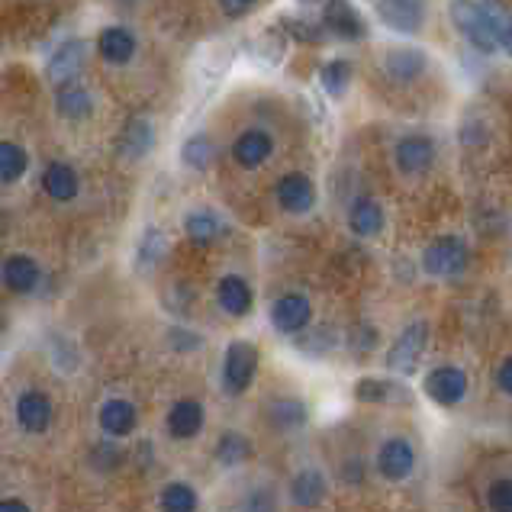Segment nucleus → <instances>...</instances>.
Returning <instances> with one entry per match:
<instances>
[{"mask_svg":"<svg viewBox=\"0 0 512 512\" xmlns=\"http://www.w3.org/2000/svg\"><path fill=\"white\" fill-rule=\"evenodd\" d=\"M165 252H168V239L162 236V229H145V236H142V242H139V265L145 268V271H152V268H158V261L165 258Z\"/></svg>","mask_w":512,"mask_h":512,"instance_id":"35","label":"nucleus"},{"mask_svg":"<svg viewBox=\"0 0 512 512\" xmlns=\"http://www.w3.org/2000/svg\"><path fill=\"white\" fill-rule=\"evenodd\" d=\"M7 332V319H4V313H0V335Z\"/></svg>","mask_w":512,"mask_h":512,"instance_id":"46","label":"nucleus"},{"mask_svg":"<svg viewBox=\"0 0 512 512\" xmlns=\"http://www.w3.org/2000/svg\"><path fill=\"white\" fill-rule=\"evenodd\" d=\"M429 335H432V329H429L426 319H413L409 326H403V332L393 339V345L387 348V355H384L387 371H400V374L413 371L416 364L422 361V355H426Z\"/></svg>","mask_w":512,"mask_h":512,"instance_id":"5","label":"nucleus"},{"mask_svg":"<svg viewBox=\"0 0 512 512\" xmlns=\"http://www.w3.org/2000/svg\"><path fill=\"white\" fill-rule=\"evenodd\" d=\"M136 36L129 33L126 26H107L104 33L97 36V55L104 58L107 65H126L133 62L136 55Z\"/></svg>","mask_w":512,"mask_h":512,"instance_id":"24","label":"nucleus"},{"mask_svg":"<svg viewBox=\"0 0 512 512\" xmlns=\"http://www.w3.org/2000/svg\"><path fill=\"white\" fill-rule=\"evenodd\" d=\"M155 149V126L145 120V116H136V120H129L120 142H116V152H120L126 162H139Z\"/></svg>","mask_w":512,"mask_h":512,"instance_id":"23","label":"nucleus"},{"mask_svg":"<svg viewBox=\"0 0 512 512\" xmlns=\"http://www.w3.org/2000/svg\"><path fill=\"white\" fill-rule=\"evenodd\" d=\"M303 4H319V0H303Z\"/></svg>","mask_w":512,"mask_h":512,"instance_id":"47","label":"nucleus"},{"mask_svg":"<svg viewBox=\"0 0 512 512\" xmlns=\"http://www.w3.org/2000/svg\"><path fill=\"white\" fill-rule=\"evenodd\" d=\"M265 422L277 432H297L310 422V406L300 397H274L265 403Z\"/></svg>","mask_w":512,"mask_h":512,"instance_id":"15","label":"nucleus"},{"mask_svg":"<svg viewBox=\"0 0 512 512\" xmlns=\"http://www.w3.org/2000/svg\"><path fill=\"white\" fill-rule=\"evenodd\" d=\"M91 464L97 467V471H113V467H120L123 464V448L116 445V442H97L91 448Z\"/></svg>","mask_w":512,"mask_h":512,"instance_id":"37","label":"nucleus"},{"mask_svg":"<svg viewBox=\"0 0 512 512\" xmlns=\"http://www.w3.org/2000/svg\"><path fill=\"white\" fill-rule=\"evenodd\" d=\"M168 339H171V348H181V351H194V348L203 345L200 335L197 332H187V329H171Z\"/></svg>","mask_w":512,"mask_h":512,"instance_id":"40","label":"nucleus"},{"mask_svg":"<svg viewBox=\"0 0 512 512\" xmlns=\"http://www.w3.org/2000/svg\"><path fill=\"white\" fill-rule=\"evenodd\" d=\"M477 7H480V13H484L496 49L512 55V10L503 4V0H477Z\"/></svg>","mask_w":512,"mask_h":512,"instance_id":"25","label":"nucleus"},{"mask_svg":"<svg viewBox=\"0 0 512 512\" xmlns=\"http://www.w3.org/2000/svg\"><path fill=\"white\" fill-rule=\"evenodd\" d=\"M42 187H46V194L58 203H68L78 197L81 190V181H78V171L65 165V162H52L42 174Z\"/></svg>","mask_w":512,"mask_h":512,"instance_id":"27","label":"nucleus"},{"mask_svg":"<svg viewBox=\"0 0 512 512\" xmlns=\"http://www.w3.org/2000/svg\"><path fill=\"white\" fill-rule=\"evenodd\" d=\"M100 429H104L110 438H129L139 426V409L129 403V400H120L113 397L100 406Z\"/></svg>","mask_w":512,"mask_h":512,"instance_id":"22","label":"nucleus"},{"mask_svg":"<svg viewBox=\"0 0 512 512\" xmlns=\"http://www.w3.org/2000/svg\"><path fill=\"white\" fill-rule=\"evenodd\" d=\"M0 281L13 294H33L42 281V268L36 258L29 255H10L4 265H0Z\"/></svg>","mask_w":512,"mask_h":512,"instance_id":"17","label":"nucleus"},{"mask_svg":"<svg viewBox=\"0 0 512 512\" xmlns=\"http://www.w3.org/2000/svg\"><path fill=\"white\" fill-rule=\"evenodd\" d=\"M216 300L223 306V313H229L232 319H245L255 306V290L245 277L226 274V277H219V284H216Z\"/></svg>","mask_w":512,"mask_h":512,"instance_id":"14","label":"nucleus"},{"mask_svg":"<svg viewBox=\"0 0 512 512\" xmlns=\"http://www.w3.org/2000/svg\"><path fill=\"white\" fill-rule=\"evenodd\" d=\"M55 110L62 113L65 120H84V116H91V110H94V97H91V91H87V87L78 84V81L58 84Z\"/></svg>","mask_w":512,"mask_h":512,"instance_id":"26","label":"nucleus"},{"mask_svg":"<svg viewBox=\"0 0 512 512\" xmlns=\"http://www.w3.org/2000/svg\"><path fill=\"white\" fill-rule=\"evenodd\" d=\"M184 232L190 242L197 245H210L223 236V219H219L213 210H190L184 216Z\"/></svg>","mask_w":512,"mask_h":512,"instance_id":"29","label":"nucleus"},{"mask_svg":"<svg viewBox=\"0 0 512 512\" xmlns=\"http://www.w3.org/2000/svg\"><path fill=\"white\" fill-rule=\"evenodd\" d=\"M274 200H277V207H281L284 213L303 216V213H310L316 207V184H313L310 174L290 171L274 184Z\"/></svg>","mask_w":512,"mask_h":512,"instance_id":"9","label":"nucleus"},{"mask_svg":"<svg viewBox=\"0 0 512 512\" xmlns=\"http://www.w3.org/2000/svg\"><path fill=\"white\" fill-rule=\"evenodd\" d=\"M496 387H500L503 397L512 400V355H506L500 361V368H496Z\"/></svg>","mask_w":512,"mask_h":512,"instance_id":"42","label":"nucleus"},{"mask_svg":"<svg viewBox=\"0 0 512 512\" xmlns=\"http://www.w3.org/2000/svg\"><path fill=\"white\" fill-rule=\"evenodd\" d=\"M17 422L29 435H42L52 426V400L42 390H23L17 400Z\"/></svg>","mask_w":512,"mask_h":512,"instance_id":"19","label":"nucleus"},{"mask_svg":"<svg viewBox=\"0 0 512 512\" xmlns=\"http://www.w3.org/2000/svg\"><path fill=\"white\" fill-rule=\"evenodd\" d=\"M87 62V42L84 39H68L65 46H58L49 58V78L55 84H68L81 75V68Z\"/></svg>","mask_w":512,"mask_h":512,"instance_id":"20","label":"nucleus"},{"mask_svg":"<svg viewBox=\"0 0 512 512\" xmlns=\"http://www.w3.org/2000/svg\"><path fill=\"white\" fill-rule=\"evenodd\" d=\"M268 319L281 335H300L313 323V303L306 294H284L271 303Z\"/></svg>","mask_w":512,"mask_h":512,"instance_id":"10","label":"nucleus"},{"mask_svg":"<svg viewBox=\"0 0 512 512\" xmlns=\"http://www.w3.org/2000/svg\"><path fill=\"white\" fill-rule=\"evenodd\" d=\"M258 364H261V351L252 342H245V339L229 342L223 355V390L229 397H242V393L255 384Z\"/></svg>","mask_w":512,"mask_h":512,"instance_id":"3","label":"nucleus"},{"mask_svg":"<svg viewBox=\"0 0 512 512\" xmlns=\"http://www.w3.org/2000/svg\"><path fill=\"white\" fill-rule=\"evenodd\" d=\"M323 33H332L335 39L358 42L368 36V23H364L361 10L351 0H326L323 4Z\"/></svg>","mask_w":512,"mask_h":512,"instance_id":"8","label":"nucleus"},{"mask_svg":"<svg viewBox=\"0 0 512 512\" xmlns=\"http://www.w3.org/2000/svg\"><path fill=\"white\" fill-rule=\"evenodd\" d=\"M484 503L490 512H512V477H496L484 493Z\"/></svg>","mask_w":512,"mask_h":512,"instance_id":"36","label":"nucleus"},{"mask_svg":"<svg viewBox=\"0 0 512 512\" xmlns=\"http://www.w3.org/2000/svg\"><path fill=\"white\" fill-rule=\"evenodd\" d=\"M422 274L432 277V281H448V277H458L471 265V242L458 232H445V236H435L426 248H422Z\"/></svg>","mask_w":512,"mask_h":512,"instance_id":"1","label":"nucleus"},{"mask_svg":"<svg viewBox=\"0 0 512 512\" xmlns=\"http://www.w3.org/2000/svg\"><path fill=\"white\" fill-rule=\"evenodd\" d=\"M384 75L393 84H416L429 71V55L413 46H397L384 55Z\"/></svg>","mask_w":512,"mask_h":512,"instance_id":"12","label":"nucleus"},{"mask_svg":"<svg viewBox=\"0 0 512 512\" xmlns=\"http://www.w3.org/2000/svg\"><path fill=\"white\" fill-rule=\"evenodd\" d=\"M271 152H274V139H271V133H265V129H245V133L232 142V158H236V165H242L248 171L265 165Z\"/></svg>","mask_w":512,"mask_h":512,"instance_id":"16","label":"nucleus"},{"mask_svg":"<svg viewBox=\"0 0 512 512\" xmlns=\"http://www.w3.org/2000/svg\"><path fill=\"white\" fill-rule=\"evenodd\" d=\"M377 17L393 33L413 36L426 23V0H377Z\"/></svg>","mask_w":512,"mask_h":512,"instance_id":"11","label":"nucleus"},{"mask_svg":"<svg viewBox=\"0 0 512 512\" xmlns=\"http://www.w3.org/2000/svg\"><path fill=\"white\" fill-rule=\"evenodd\" d=\"M255 7H258V0H219V10H223L226 17H232V20L245 17V13H252Z\"/></svg>","mask_w":512,"mask_h":512,"instance_id":"41","label":"nucleus"},{"mask_svg":"<svg viewBox=\"0 0 512 512\" xmlns=\"http://www.w3.org/2000/svg\"><path fill=\"white\" fill-rule=\"evenodd\" d=\"M435 139L426 136V133H406L403 139H397L393 145V165L403 174V178H422V174H429L432 165H435Z\"/></svg>","mask_w":512,"mask_h":512,"instance_id":"6","label":"nucleus"},{"mask_svg":"<svg viewBox=\"0 0 512 512\" xmlns=\"http://www.w3.org/2000/svg\"><path fill=\"white\" fill-rule=\"evenodd\" d=\"M0 512H33L23 500H17V496H7V500H0Z\"/></svg>","mask_w":512,"mask_h":512,"instance_id":"44","label":"nucleus"},{"mask_svg":"<svg viewBox=\"0 0 512 512\" xmlns=\"http://www.w3.org/2000/svg\"><path fill=\"white\" fill-rule=\"evenodd\" d=\"M448 17H451V23H455L458 33L471 42L477 52H484V55L500 52L493 36H490V29H487L484 13H480V7H477V0H451Z\"/></svg>","mask_w":512,"mask_h":512,"instance_id":"7","label":"nucleus"},{"mask_svg":"<svg viewBox=\"0 0 512 512\" xmlns=\"http://www.w3.org/2000/svg\"><path fill=\"white\" fill-rule=\"evenodd\" d=\"M4 236H7V213L0 210V239H4Z\"/></svg>","mask_w":512,"mask_h":512,"instance_id":"45","label":"nucleus"},{"mask_svg":"<svg viewBox=\"0 0 512 512\" xmlns=\"http://www.w3.org/2000/svg\"><path fill=\"white\" fill-rule=\"evenodd\" d=\"M364 474H368V471H364V461L361 458H348L345 464H342V480H345V484H364Z\"/></svg>","mask_w":512,"mask_h":512,"instance_id":"43","label":"nucleus"},{"mask_svg":"<svg viewBox=\"0 0 512 512\" xmlns=\"http://www.w3.org/2000/svg\"><path fill=\"white\" fill-rule=\"evenodd\" d=\"M374 467H377V474L387 480V484H403V480H409L416 474L419 451L406 435H390V438L380 442Z\"/></svg>","mask_w":512,"mask_h":512,"instance_id":"4","label":"nucleus"},{"mask_svg":"<svg viewBox=\"0 0 512 512\" xmlns=\"http://www.w3.org/2000/svg\"><path fill=\"white\" fill-rule=\"evenodd\" d=\"M213 455H216L219 467H226V471H236V467H242L248 458L255 455V448H252V442H248V435L229 429V432L219 435Z\"/></svg>","mask_w":512,"mask_h":512,"instance_id":"28","label":"nucleus"},{"mask_svg":"<svg viewBox=\"0 0 512 512\" xmlns=\"http://www.w3.org/2000/svg\"><path fill=\"white\" fill-rule=\"evenodd\" d=\"M387 226V213L380 207V200L374 197H358L348 210V229L358 239H377Z\"/></svg>","mask_w":512,"mask_h":512,"instance_id":"21","label":"nucleus"},{"mask_svg":"<svg viewBox=\"0 0 512 512\" xmlns=\"http://www.w3.org/2000/svg\"><path fill=\"white\" fill-rule=\"evenodd\" d=\"M284 29L294 39H303V42H319L323 39V26L319 23H310V20H294V17H287L284 20Z\"/></svg>","mask_w":512,"mask_h":512,"instance_id":"39","label":"nucleus"},{"mask_svg":"<svg viewBox=\"0 0 512 512\" xmlns=\"http://www.w3.org/2000/svg\"><path fill=\"white\" fill-rule=\"evenodd\" d=\"M422 393L442 409H455L467 400L471 393V377L461 364H438V368L426 371L422 377Z\"/></svg>","mask_w":512,"mask_h":512,"instance_id":"2","label":"nucleus"},{"mask_svg":"<svg viewBox=\"0 0 512 512\" xmlns=\"http://www.w3.org/2000/svg\"><path fill=\"white\" fill-rule=\"evenodd\" d=\"M355 397L361 403H390L403 397V387L387 377H361L355 384Z\"/></svg>","mask_w":512,"mask_h":512,"instance_id":"31","label":"nucleus"},{"mask_svg":"<svg viewBox=\"0 0 512 512\" xmlns=\"http://www.w3.org/2000/svg\"><path fill=\"white\" fill-rule=\"evenodd\" d=\"M158 509H162V512H197L200 509V496H197L194 487L184 484V480H171V484L162 487Z\"/></svg>","mask_w":512,"mask_h":512,"instance_id":"30","label":"nucleus"},{"mask_svg":"<svg viewBox=\"0 0 512 512\" xmlns=\"http://www.w3.org/2000/svg\"><path fill=\"white\" fill-rule=\"evenodd\" d=\"M29 168V155L17 142H0V184H17Z\"/></svg>","mask_w":512,"mask_h":512,"instance_id":"32","label":"nucleus"},{"mask_svg":"<svg viewBox=\"0 0 512 512\" xmlns=\"http://www.w3.org/2000/svg\"><path fill=\"white\" fill-rule=\"evenodd\" d=\"M319 81H323V91L329 97H345L348 84H351V65L345 62V58H332V62L323 65V71H319Z\"/></svg>","mask_w":512,"mask_h":512,"instance_id":"34","label":"nucleus"},{"mask_svg":"<svg viewBox=\"0 0 512 512\" xmlns=\"http://www.w3.org/2000/svg\"><path fill=\"white\" fill-rule=\"evenodd\" d=\"M242 512H277V493L271 487H255L245 493Z\"/></svg>","mask_w":512,"mask_h":512,"instance_id":"38","label":"nucleus"},{"mask_svg":"<svg viewBox=\"0 0 512 512\" xmlns=\"http://www.w3.org/2000/svg\"><path fill=\"white\" fill-rule=\"evenodd\" d=\"M290 503L300 506V509H319L326 503L329 496V480L319 467H300V471L290 477Z\"/></svg>","mask_w":512,"mask_h":512,"instance_id":"13","label":"nucleus"},{"mask_svg":"<svg viewBox=\"0 0 512 512\" xmlns=\"http://www.w3.org/2000/svg\"><path fill=\"white\" fill-rule=\"evenodd\" d=\"M213 158H216V145L207 133H197V136H190L184 142V149H181V162L187 168H194V171H207L213 165Z\"/></svg>","mask_w":512,"mask_h":512,"instance_id":"33","label":"nucleus"},{"mask_svg":"<svg viewBox=\"0 0 512 512\" xmlns=\"http://www.w3.org/2000/svg\"><path fill=\"white\" fill-rule=\"evenodd\" d=\"M203 422H207V413L197 400H178L168 409V419H165V429L171 438L178 442H190L203 432Z\"/></svg>","mask_w":512,"mask_h":512,"instance_id":"18","label":"nucleus"}]
</instances>
